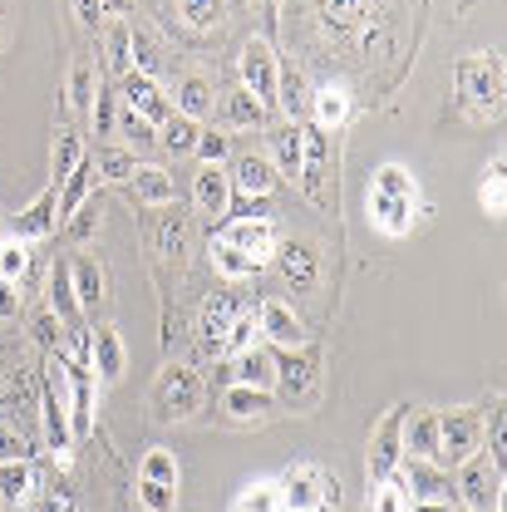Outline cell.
I'll use <instances>...</instances> for the list:
<instances>
[{
	"mask_svg": "<svg viewBox=\"0 0 507 512\" xmlns=\"http://www.w3.org/2000/svg\"><path fill=\"white\" fill-rule=\"evenodd\" d=\"M138 498H143L148 512H178V488H173V483H148V478H138Z\"/></svg>",
	"mask_w": 507,
	"mask_h": 512,
	"instance_id": "obj_48",
	"label": "cell"
},
{
	"mask_svg": "<svg viewBox=\"0 0 507 512\" xmlns=\"http://www.w3.org/2000/svg\"><path fill=\"white\" fill-rule=\"evenodd\" d=\"M20 316V296H15V281H0V320Z\"/></svg>",
	"mask_w": 507,
	"mask_h": 512,
	"instance_id": "obj_59",
	"label": "cell"
},
{
	"mask_svg": "<svg viewBox=\"0 0 507 512\" xmlns=\"http://www.w3.org/2000/svg\"><path fill=\"white\" fill-rule=\"evenodd\" d=\"M207 168H222V158H227V138L212 128V133H197V148H192Z\"/></svg>",
	"mask_w": 507,
	"mask_h": 512,
	"instance_id": "obj_53",
	"label": "cell"
},
{
	"mask_svg": "<svg viewBox=\"0 0 507 512\" xmlns=\"http://www.w3.org/2000/svg\"><path fill=\"white\" fill-rule=\"evenodd\" d=\"M197 133H202L197 119H188V114H178V109H173V119L158 128V143H163L168 153H192V148H197Z\"/></svg>",
	"mask_w": 507,
	"mask_h": 512,
	"instance_id": "obj_34",
	"label": "cell"
},
{
	"mask_svg": "<svg viewBox=\"0 0 507 512\" xmlns=\"http://www.w3.org/2000/svg\"><path fill=\"white\" fill-rule=\"evenodd\" d=\"M104 5H114V10H128V5H133V0H104Z\"/></svg>",
	"mask_w": 507,
	"mask_h": 512,
	"instance_id": "obj_62",
	"label": "cell"
},
{
	"mask_svg": "<svg viewBox=\"0 0 507 512\" xmlns=\"http://www.w3.org/2000/svg\"><path fill=\"white\" fill-rule=\"evenodd\" d=\"M133 64L148 74V69H158V40L148 35V30H133Z\"/></svg>",
	"mask_w": 507,
	"mask_h": 512,
	"instance_id": "obj_55",
	"label": "cell"
},
{
	"mask_svg": "<svg viewBox=\"0 0 507 512\" xmlns=\"http://www.w3.org/2000/svg\"><path fill=\"white\" fill-rule=\"evenodd\" d=\"M114 128L128 138V153H148V148H158V128L148 124V119H138L133 109H124V114L114 119Z\"/></svg>",
	"mask_w": 507,
	"mask_h": 512,
	"instance_id": "obj_39",
	"label": "cell"
},
{
	"mask_svg": "<svg viewBox=\"0 0 507 512\" xmlns=\"http://www.w3.org/2000/svg\"><path fill=\"white\" fill-rule=\"evenodd\" d=\"M192 197H197V207H202L207 217H222V212L232 207V178H227L222 168H207V163H202V173L192 178Z\"/></svg>",
	"mask_w": 507,
	"mask_h": 512,
	"instance_id": "obj_24",
	"label": "cell"
},
{
	"mask_svg": "<svg viewBox=\"0 0 507 512\" xmlns=\"http://www.w3.org/2000/svg\"><path fill=\"white\" fill-rule=\"evenodd\" d=\"M232 512H286V508H281V493H276L271 483H256V488H247V493L237 498Z\"/></svg>",
	"mask_w": 507,
	"mask_h": 512,
	"instance_id": "obj_49",
	"label": "cell"
},
{
	"mask_svg": "<svg viewBox=\"0 0 507 512\" xmlns=\"http://www.w3.org/2000/svg\"><path fill=\"white\" fill-rule=\"evenodd\" d=\"M478 439H483V414L478 409H453V414H439V468H458L468 453H478Z\"/></svg>",
	"mask_w": 507,
	"mask_h": 512,
	"instance_id": "obj_7",
	"label": "cell"
},
{
	"mask_svg": "<svg viewBox=\"0 0 507 512\" xmlns=\"http://www.w3.org/2000/svg\"><path fill=\"white\" fill-rule=\"evenodd\" d=\"M276 261H281V276H286V286H291L296 296L316 291V281H320V252L311 247V242H276Z\"/></svg>",
	"mask_w": 507,
	"mask_h": 512,
	"instance_id": "obj_15",
	"label": "cell"
},
{
	"mask_svg": "<svg viewBox=\"0 0 507 512\" xmlns=\"http://www.w3.org/2000/svg\"><path fill=\"white\" fill-rule=\"evenodd\" d=\"M128 197L143 202V207H168V202H173V178H168L163 168H133Z\"/></svg>",
	"mask_w": 507,
	"mask_h": 512,
	"instance_id": "obj_27",
	"label": "cell"
},
{
	"mask_svg": "<svg viewBox=\"0 0 507 512\" xmlns=\"http://www.w3.org/2000/svg\"><path fill=\"white\" fill-rule=\"evenodd\" d=\"M370 192H380V197H419V188H414V178L399 168V163H389V168H380L375 173V188Z\"/></svg>",
	"mask_w": 507,
	"mask_h": 512,
	"instance_id": "obj_47",
	"label": "cell"
},
{
	"mask_svg": "<svg viewBox=\"0 0 507 512\" xmlns=\"http://www.w3.org/2000/svg\"><path fill=\"white\" fill-rule=\"evenodd\" d=\"M276 10H281V0H261V20L266 25H276Z\"/></svg>",
	"mask_w": 507,
	"mask_h": 512,
	"instance_id": "obj_60",
	"label": "cell"
},
{
	"mask_svg": "<svg viewBox=\"0 0 507 512\" xmlns=\"http://www.w3.org/2000/svg\"><path fill=\"white\" fill-rule=\"evenodd\" d=\"M212 266H217L227 281H247V276H256V271H261L252 256H242L237 247H227V242H217V237H212Z\"/></svg>",
	"mask_w": 507,
	"mask_h": 512,
	"instance_id": "obj_37",
	"label": "cell"
},
{
	"mask_svg": "<svg viewBox=\"0 0 507 512\" xmlns=\"http://www.w3.org/2000/svg\"><path fill=\"white\" fill-rule=\"evenodd\" d=\"M69 217H74V222H69V237H74V242H89V237H94V227H99V207H89V202H84V207H74Z\"/></svg>",
	"mask_w": 507,
	"mask_h": 512,
	"instance_id": "obj_54",
	"label": "cell"
},
{
	"mask_svg": "<svg viewBox=\"0 0 507 512\" xmlns=\"http://www.w3.org/2000/svg\"><path fill=\"white\" fill-rule=\"evenodd\" d=\"M94 178H99V173H94V163H89V158L64 178L60 183V217H69L74 207H84V197H89V188H94Z\"/></svg>",
	"mask_w": 507,
	"mask_h": 512,
	"instance_id": "obj_33",
	"label": "cell"
},
{
	"mask_svg": "<svg viewBox=\"0 0 507 512\" xmlns=\"http://www.w3.org/2000/svg\"><path fill=\"white\" fill-rule=\"evenodd\" d=\"M483 207L493 212V217H503V163L488 173V188H483Z\"/></svg>",
	"mask_w": 507,
	"mask_h": 512,
	"instance_id": "obj_57",
	"label": "cell"
},
{
	"mask_svg": "<svg viewBox=\"0 0 507 512\" xmlns=\"http://www.w3.org/2000/svg\"><path fill=\"white\" fill-rule=\"evenodd\" d=\"M55 222H60V183H50V188L15 217V237H20V242H40V237L55 232Z\"/></svg>",
	"mask_w": 507,
	"mask_h": 512,
	"instance_id": "obj_18",
	"label": "cell"
},
{
	"mask_svg": "<svg viewBox=\"0 0 507 512\" xmlns=\"http://www.w3.org/2000/svg\"><path fill=\"white\" fill-rule=\"evenodd\" d=\"M271 168L286 173V178H301V173H306V138H301V124L271 128Z\"/></svg>",
	"mask_w": 507,
	"mask_h": 512,
	"instance_id": "obj_19",
	"label": "cell"
},
{
	"mask_svg": "<svg viewBox=\"0 0 507 512\" xmlns=\"http://www.w3.org/2000/svg\"><path fill=\"white\" fill-rule=\"evenodd\" d=\"M399 478H404L409 503H453V478H448V468L429 463V458H404V463H399Z\"/></svg>",
	"mask_w": 507,
	"mask_h": 512,
	"instance_id": "obj_9",
	"label": "cell"
},
{
	"mask_svg": "<svg viewBox=\"0 0 507 512\" xmlns=\"http://www.w3.org/2000/svg\"><path fill=\"white\" fill-rule=\"evenodd\" d=\"M69 370V439H89L94 434V365H74L64 360Z\"/></svg>",
	"mask_w": 507,
	"mask_h": 512,
	"instance_id": "obj_12",
	"label": "cell"
},
{
	"mask_svg": "<svg viewBox=\"0 0 507 512\" xmlns=\"http://www.w3.org/2000/svg\"><path fill=\"white\" fill-rule=\"evenodd\" d=\"M197 404H202V380L188 365H168L158 375V389H153V414L158 419H188V414H197Z\"/></svg>",
	"mask_w": 507,
	"mask_h": 512,
	"instance_id": "obj_6",
	"label": "cell"
},
{
	"mask_svg": "<svg viewBox=\"0 0 507 512\" xmlns=\"http://www.w3.org/2000/svg\"><path fill=\"white\" fill-rule=\"evenodd\" d=\"M232 384H247V389H271L276 384V355L266 345H252L242 355H232Z\"/></svg>",
	"mask_w": 507,
	"mask_h": 512,
	"instance_id": "obj_20",
	"label": "cell"
},
{
	"mask_svg": "<svg viewBox=\"0 0 507 512\" xmlns=\"http://www.w3.org/2000/svg\"><path fill=\"white\" fill-rule=\"evenodd\" d=\"M325 15L330 25H355L365 15V0H325Z\"/></svg>",
	"mask_w": 507,
	"mask_h": 512,
	"instance_id": "obj_56",
	"label": "cell"
},
{
	"mask_svg": "<svg viewBox=\"0 0 507 512\" xmlns=\"http://www.w3.org/2000/svg\"><path fill=\"white\" fill-rule=\"evenodd\" d=\"M448 512H468V508H448Z\"/></svg>",
	"mask_w": 507,
	"mask_h": 512,
	"instance_id": "obj_64",
	"label": "cell"
},
{
	"mask_svg": "<svg viewBox=\"0 0 507 512\" xmlns=\"http://www.w3.org/2000/svg\"><path fill=\"white\" fill-rule=\"evenodd\" d=\"M316 384H320V355L316 350H296V355H286V360H276V394H281V404L286 409H306L311 399H316Z\"/></svg>",
	"mask_w": 507,
	"mask_h": 512,
	"instance_id": "obj_4",
	"label": "cell"
},
{
	"mask_svg": "<svg viewBox=\"0 0 507 512\" xmlns=\"http://www.w3.org/2000/svg\"><path fill=\"white\" fill-rule=\"evenodd\" d=\"M498 483H503V468L488 458V453H468L463 463H458V483H453V493L463 498V508L468 512H488L498 503Z\"/></svg>",
	"mask_w": 507,
	"mask_h": 512,
	"instance_id": "obj_5",
	"label": "cell"
},
{
	"mask_svg": "<svg viewBox=\"0 0 507 512\" xmlns=\"http://www.w3.org/2000/svg\"><path fill=\"white\" fill-rule=\"evenodd\" d=\"M404 409L409 404H399L394 414H384V424L375 429V439H370V483H384L404 463Z\"/></svg>",
	"mask_w": 507,
	"mask_h": 512,
	"instance_id": "obj_11",
	"label": "cell"
},
{
	"mask_svg": "<svg viewBox=\"0 0 507 512\" xmlns=\"http://www.w3.org/2000/svg\"><path fill=\"white\" fill-rule=\"evenodd\" d=\"M35 493H40V473L30 468V458L0 463V503H5V508H30Z\"/></svg>",
	"mask_w": 507,
	"mask_h": 512,
	"instance_id": "obj_21",
	"label": "cell"
},
{
	"mask_svg": "<svg viewBox=\"0 0 507 512\" xmlns=\"http://www.w3.org/2000/svg\"><path fill=\"white\" fill-rule=\"evenodd\" d=\"M237 64H242V89H252L261 104H276V79H281V69H276L271 45H266V40H247Z\"/></svg>",
	"mask_w": 507,
	"mask_h": 512,
	"instance_id": "obj_13",
	"label": "cell"
},
{
	"mask_svg": "<svg viewBox=\"0 0 507 512\" xmlns=\"http://www.w3.org/2000/svg\"><path fill=\"white\" fill-rule=\"evenodd\" d=\"M256 330H261L271 345H281V350H301V345H306V325L296 320L291 306H281V301H261V306H256Z\"/></svg>",
	"mask_w": 507,
	"mask_h": 512,
	"instance_id": "obj_17",
	"label": "cell"
},
{
	"mask_svg": "<svg viewBox=\"0 0 507 512\" xmlns=\"http://www.w3.org/2000/svg\"><path fill=\"white\" fill-rule=\"evenodd\" d=\"M40 419H45V439L55 448V458L69 463V370H64V355L45 360V380H40Z\"/></svg>",
	"mask_w": 507,
	"mask_h": 512,
	"instance_id": "obj_1",
	"label": "cell"
},
{
	"mask_svg": "<svg viewBox=\"0 0 507 512\" xmlns=\"http://www.w3.org/2000/svg\"><path fill=\"white\" fill-rule=\"evenodd\" d=\"M84 138L74 133V128H60V138H55V183H64L79 163H84V148H79Z\"/></svg>",
	"mask_w": 507,
	"mask_h": 512,
	"instance_id": "obj_44",
	"label": "cell"
},
{
	"mask_svg": "<svg viewBox=\"0 0 507 512\" xmlns=\"http://www.w3.org/2000/svg\"><path fill=\"white\" fill-rule=\"evenodd\" d=\"M119 89H124V104L138 114V119H148L153 128H163L173 119V104H168V94L158 89V79L153 74H143V69H128L119 74Z\"/></svg>",
	"mask_w": 507,
	"mask_h": 512,
	"instance_id": "obj_8",
	"label": "cell"
},
{
	"mask_svg": "<svg viewBox=\"0 0 507 512\" xmlns=\"http://www.w3.org/2000/svg\"><path fill=\"white\" fill-rule=\"evenodd\" d=\"M222 409H227L237 424H252V419L276 414V399H271V389H247V384H232V389L222 394Z\"/></svg>",
	"mask_w": 507,
	"mask_h": 512,
	"instance_id": "obj_26",
	"label": "cell"
},
{
	"mask_svg": "<svg viewBox=\"0 0 507 512\" xmlns=\"http://www.w3.org/2000/svg\"><path fill=\"white\" fill-rule=\"evenodd\" d=\"M74 10H79V20H84L89 30L104 25V0H74Z\"/></svg>",
	"mask_w": 507,
	"mask_h": 512,
	"instance_id": "obj_58",
	"label": "cell"
},
{
	"mask_svg": "<svg viewBox=\"0 0 507 512\" xmlns=\"http://www.w3.org/2000/svg\"><path fill=\"white\" fill-rule=\"evenodd\" d=\"M232 188L252 192V197H266V192L276 188V168H271V158L266 153H237V163H232Z\"/></svg>",
	"mask_w": 507,
	"mask_h": 512,
	"instance_id": "obj_22",
	"label": "cell"
},
{
	"mask_svg": "<svg viewBox=\"0 0 507 512\" xmlns=\"http://www.w3.org/2000/svg\"><path fill=\"white\" fill-rule=\"evenodd\" d=\"M404 458H439V409L409 404L404 409Z\"/></svg>",
	"mask_w": 507,
	"mask_h": 512,
	"instance_id": "obj_16",
	"label": "cell"
},
{
	"mask_svg": "<svg viewBox=\"0 0 507 512\" xmlns=\"http://www.w3.org/2000/svg\"><path fill=\"white\" fill-rule=\"evenodd\" d=\"M20 458H30V439H25V429H20V424H10V419H0V463H20Z\"/></svg>",
	"mask_w": 507,
	"mask_h": 512,
	"instance_id": "obj_50",
	"label": "cell"
},
{
	"mask_svg": "<svg viewBox=\"0 0 507 512\" xmlns=\"http://www.w3.org/2000/svg\"><path fill=\"white\" fill-rule=\"evenodd\" d=\"M222 124L227 128H261L266 124V104L256 99L252 89H237L222 99Z\"/></svg>",
	"mask_w": 507,
	"mask_h": 512,
	"instance_id": "obj_28",
	"label": "cell"
},
{
	"mask_svg": "<svg viewBox=\"0 0 507 512\" xmlns=\"http://www.w3.org/2000/svg\"><path fill=\"white\" fill-rule=\"evenodd\" d=\"M133 168H138V153H128V148H99V158H94V173L104 183H128Z\"/></svg>",
	"mask_w": 507,
	"mask_h": 512,
	"instance_id": "obj_35",
	"label": "cell"
},
{
	"mask_svg": "<svg viewBox=\"0 0 507 512\" xmlns=\"http://www.w3.org/2000/svg\"><path fill=\"white\" fill-rule=\"evenodd\" d=\"M409 207H414V197H380V192H370V212H375V222H380L384 232H394V237L409 232Z\"/></svg>",
	"mask_w": 507,
	"mask_h": 512,
	"instance_id": "obj_32",
	"label": "cell"
},
{
	"mask_svg": "<svg viewBox=\"0 0 507 512\" xmlns=\"http://www.w3.org/2000/svg\"><path fill=\"white\" fill-rule=\"evenodd\" d=\"M453 503H409V512H448Z\"/></svg>",
	"mask_w": 507,
	"mask_h": 512,
	"instance_id": "obj_61",
	"label": "cell"
},
{
	"mask_svg": "<svg viewBox=\"0 0 507 512\" xmlns=\"http://www.w3.org/2000/svg\"><path fill=\"white\" fill-rule=\"evenodd\" d=\"M158 256H173V261L188 256V217L183 212H168L163 217V227H158Z\"/></svg>",
	"mask_w": 507,
	"mask_h": 512,
	"instance_id": "obj_38",
	"label": "cell"
},
{
	"mask_svg": "<svg viewBox=\"0 0 507 512\" xmlns=\"http://www.w3.org/2000/svg\"><path fill=\"white\" fill-rule=\"evenodd\" d=\"M25 271H30V242H20V237H5L0 242V281H25Z\"/></svg>",
	"mask_w": 507,
	"mask_h": 512,
	"instance_id": "obj_40",
	"label": "cell"
},
{
	"mask_svg": "<svg viewBox=\"0 0 507 512\" xmlns=\"http://www.w3.org/2000/svg\"><path fill=\"white\" fill-rule=\"evenodd\" d=\"M242 311V301L232 296V291H217L207 306H202V320H197V345H202V355L212 360V355H222V340H227V330H232V320Z\"/></svg>",
	"mask_w": 507,
	"mask_h": 512,
	"instance_id": "obj_14",
	"label": "cell"
},
{
	"mask_svg": "<svg viewBox=\"0 0 507 512\" xmlns=\"http://www.w3.org/2000/svg\"><path fill=\"white\" fill-rule=\"evenodd\" d=\"M311 114H316L320 128H340L350 119V94H345L340 84H325V89L311 94Z\"/></svg>",
	"mask_w": 507,
	"mask_h": 512,
	"instance_id": "obj_30",
	"label": "cell"
},
{
	"mask_svg": "<svg viewBox=\"0 0 507 512\" xmlns=\"http://www.w3.org/2000/svg\"><path fill=\"white\" fill-rule=\"evenodd\" d=\"M178 5H183V20H192L197 30L222 25V0H178Z\"/></svg>",
	"mask_w": 507,
	"mask_h": 512,
	"instance_id": "obj_51",
	"label": "cell"
},
{
	"mask_svg": "<svg viewBox=\"0 0 507 512\" xmlns=\"http://www.w3.org/2000/svg\"><path fill=\"white\" fill-rule=\"evenodd\" d=\"M69 281H74V301H79V311H94L99 301H104V266L94 261V256H74L69 261Z\"/></svg>",
	"mask_w": 507,
	"mask_h": 512,
	"instance_id": "obj_25",
	"label": "cell"
},
{
	"mask_svg": "<svg viewBox=\"0 0 507 512\" xmlns=\"http://www.w3.org/2000/svg\"><path fill=\"white\" fill-rule=\"evenodd\" d=\"M370 512H409V493H404L399 468L384 483H370Z\"/></svg>",
	"mask_w": 507,
	"mask_h": 512,
	"instance_id": "obj_36",
	"label": "cell"
},
{
	"mask_svg": "<svg viewBox=\"0 0 507 512\" xmlns=\"http://www.w3.org/2000/svg\"><path fill=\"white\" fill-rule=\"evenodd\" d=\"M94 94H99V79H94V64L79 60L69 69V89H64V104L74 109V114H89L94 109Z\"/></svg>",
	"mask_w": 507,
	"mask_h": 512,
	"instance_id": "obj_31",
	"label": "cell"
},
{
	"mask_svg": "<svg viewBox=\"0 0 507 512\" xmlns=\"http://www.w3.org/2000/svg\"><path fill=\"white\" fill-rule=\"evenodd\" d=\"M256 335H261V330H256V311H247V306H242V311H237V320H232V330H227V340H222V355H227V350H232V355L252 350Z\"/></svg>",
	"mask_w": 507,
	"mask_h": 512,
	"instance_id": "obj_46",
	"label": "cell"
},
{
	"mask_svg": "<svg viewBox=\"0 0 507 512\" xmlns=\"http://www.w3.org/2000/svg\"><path fill=\"white\" fill-rule=\"evenodd\" d=\"M104 45H109V74H128L133 69V30L128 25H109Z\"/></svg>",
	"mask_w": 507,
	"mask_h": 512,
	"instance_id": "obj_41",
	"label": "cell"
},
{
	"mask_svg": "<svg viewBox=\"0 0 507 512\" xmlns=\"http://www.w3.org/2000/svg\"><path fill=\"white\" fill-rule=\"evenodd\" d=\"M89 365H94L99 380H119V375H124V340H119L114 325H99V330H94V340H89Z\"/></svg>",
	"mask_w": 507,
	"mask_h": 512,
	"instance_id": "obj_23",
	"label": "cell"
},
{
	"mask_svg": "<svg viewBox=\"0 0 507 512\" xmlns=\"http://www.w3.org/2000/svg\"><path fill=\"white\" fill-rule=\"evenodd\" d=\"M0 242H5V217H0Z\"/></svg>",
	"mask_w": 507,
	"mask_h": 512,
	"instance_id": "obj_63",
	"label": "cell"
},
{
	"mask_svg": "<svg viewBox=\"0 0 507 512\" xmlns=\"http://www.w3.org/2000/svg\"><path fill=\"white\" fill-rule=\"evenodd\" d=\"M276 104H286V114H291V124L311 109V94H306V79L301 74H281L276 79Z\"/></svg>",
	"mask_w": 507,
	"mask_h": 512,
	"instance_id": "obj_42",
	"label": "cell"
},
{
	"mask_svg": "<svg viewBox=\"0 0 507 512\" xmlns=\"http://www.w3.org/2000/svg\"><path fill=\"white\" fill-rule=\"evenodd\" d=\"M138 478H148V483H173V488H178V458H173L168 448H148L143 463H138Z\"/></svg>",
	"mask_w": 507,
	"mask_h": 512,
	"instance_id": "obj_43",
	"label": "cell"
},
{
	"mask_svg": "<svg viewBox=\"0 0 507 512\" xmlns=\"http://www.w3.org/2000/svg\"><path fill=\"white\" fill-rule=\"evenodd\" d=\"M217 242L237 247L242 256H252L256 266H261V261L276 256V227H271V217H232V222L217 232Z\"/></svg>",
	"mask_w": 507,
	"mask_h": 512,
	"instance_id": "obj_10",
	"label": "cell"
},
{
	"mask_svg": "<svg viewBox=\"0 0 507 512\" xmlns=\"http://www.w3.org/2000/svg\"><path fill=\"white\" fill-rule=\"evenodd\" d=\"M89 114H94V133H99V138H109V133H114V94H109V84H99V94H94V109H89Z\"/></svg>",
	"mask_w": 507,
	"mask_h": 512,
	"instance_id": "obj_52",
	"label": "cell"
},
{
	"mask_svg": "<svg viewBox=\"0 0 507 512\" xmlns=\"http://www.w3.org/2000/svg\"><path fill=\"white\" fill-rule=\"evenodd\" d=\"M281 508L286 512H316V508H330V503H340V488L320 473L316 463H301V468H291L286 478H281Z\"/></svg>",
	"mask_w": 507,
	"mask_h": 512,
	"instance_id": "obj_3",
	"label": "cell"
},
{
	"mask_svg": "<svg viewBox=\"0 0 507 512\" xmlns=\"http://www.w3.org/2000/svg\"><path fill=\"white\" fill-rule=\"evenodd\" d=\"M212 109H217V89H212L202 74L178 79V114H188V119H207Z\"/></svg>",
	"mask_w": 507,
	"mask_h": 512,
	"instance_id": "obj_29",
	"label": "cell"
},
{
	"mask_svg": "<svg viewBox=\"0 0 507 512\" xmlns=\"http://www.w3.org/2000/svg\"><path fill=\"white\" fill-rule=\"evenodd\" d=\"M30 335H35V345L45 350V355H60L64 345V320L55 311H40V316L30 320Z\"/></svg>",
	"mask_w": 507,
	"mask_h": 512,
	"instance_id": "obj_45",
	"label": "cell"
},
{
	"mask_svg": "<svg viewBox=\"0 0 507 512\" xmlns=\"http://www.w3.org/2000/svg\"><path fill=\"white\" fill-rule=\"evenodd\" d=\"M458 89L473 104V114H498L503 104V64L498 55H473L458 64Z\"/></svg>",
	"mask_w": 507,
	"mask_h": 512,
	"instance_id": "obj_2",
	"label": "cell"
}]
</instances>
